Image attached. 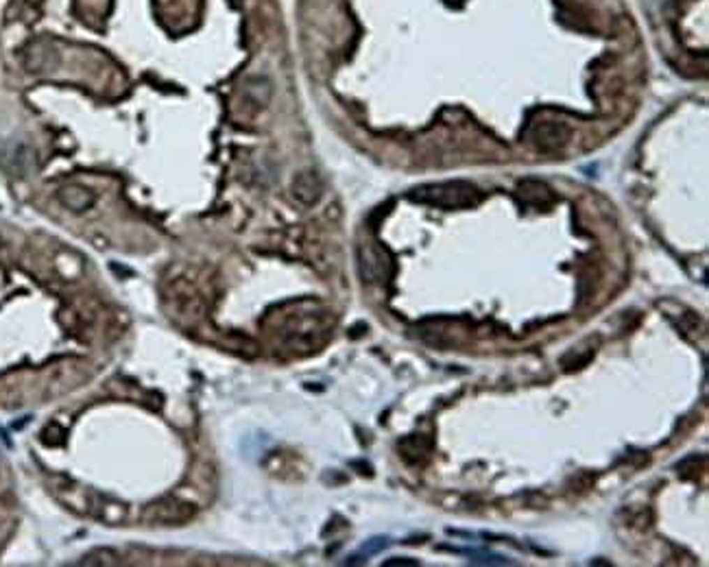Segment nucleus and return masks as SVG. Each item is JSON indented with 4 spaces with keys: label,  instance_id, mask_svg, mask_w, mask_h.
<instances>
[{
    "label": "nucleus",
    "instance_id": "ddd939ff",
    "mask_svg": "<svg viewBox=\"0 0 709 567\" xmlns=\"http://www.w3.org/2000/svg\"><path fill=\"white\" fill-rule=\"evenodd\" d=\"M387 545H389L387 537H373L362 545V554H375V552H380V550H385Z\"/></svg>",
    "mask_w": 709,
    "mask_h": 567
},
{
    "label": "nucleus",
    "instance_id": "f8f14e48",
    "mask_svg": "<svg viewBox=\"0 0 709 567\" xmlns=\"http://www.w3.org/2000/svg\"><path fill=\"white\" fill-rule=\"evenodd\" d=\"M454 552L467 554L470 557V563H474V565H511L513 563L507 557L491 554V552H480V550H454Z\"/></svg>",
    "mask_w": 709,
    "mask_h": 567
},
{
    "label": "nucleus",
    "instance_id": "423d86ee",
    "mask_svg": "<svg viewBox=\"0 0 709 567\" xmlns=\"http://www.w3.org/2000/svg\"><path fill=\"white\" fill-rule=\"evenodd\" d=\"M193 513H195V508L190 504L179 502V500H175V497H166V500L151 504L144 511V517L151 520V522H158V524H179V522H186V520L193 517Z\"/></svg>",
    "mask_w": 709,
    "mask_h": 567
},
{
    "label": "nucleus",
    "instance_id": "6e6552de",
    "mask_svg": "<svg viewBox=\"0 0 709 567\" xmlns=\"http://www.w3.org/2000/svg\"><path fill=\"white\" fill-rule=\"evenodd\" d=\"M57 199L70 212H85L94 205V192L79 183H68L57 192Z\"/></svg>",
    "mask_w": 709,
    "mask_h": 567
},
{
    "label": "nucleus",
    "instance_id": "2eb2a0df",
    "mask_svg": "<svg viewBox=\"0 0 709 567\" xmlns=\"http://www.w3.org/2000/svg\"><path fill=\"white\" fill-rule=\"evenodd\" d=\"M0 247H3V238H0Z\"/></svg>",
    "mask_w": 709,
    "mask_h": 567
},
{
    "label": "nucleus",
    "instance_id": "0eeeda50",
    "mask_svg": "<svg viewBox=\"0 0 709 567\" xmlns=\"http://www.w3.org/2000/svg\"><path fill=\"white\" fill-rule=\"evenodd\" d=\"M292 197L304 205H315L323 197V181L315 170H304L292 179Z\"/></svg>",
    "mask_w": 709,
    "mask_h": 567
},
{
    "label": "nucleus",
    "instance_id": "9b49d317",
    "mask_svg": "<svg viewBox=\"0 0 709 567\" xmlns=\"http://www.w3.org/2000/svg\"><path fill=\"white\" fill-rule=\"evenodd\" d=\"M116 563H118V554L114 552L112 547H94V550H90L88 554H83L77 565H83V567H90V565L105 567V565H116Z\"/></svg>",
    "mask_w": 709,
    "mask_h": 567
},
{
    "label": "nucleus",
    "instance_id": "39448f33",
    "mask_svg": "<svg viewBox=\"0 0 709 567\" xmlns=\"http://www.w3.org/2000/svg\"><path fill=\"white\" fill-rule=\"evenodd\" d=\"M530 142L535 149H539L544 153L561 151L569 142V127L563 123H552V120H544L537 123L530 131Z\"/></svg>",
    "mask_w": 709,
    "mask_h": 567
},
{
    "label": "nucleus",
    "instance_id": "9d476101",
    "mask_svg": "<svg viewBox=\"0 0 709 567\" xmlns=\"http://www.w3.org/2000/svg\"><path fill=\"white\" fill-rule=\"evenodd\" d=\"M245 98L253 107L262 109L271 100V81L264 77H253L245 83Z\"/></svg>",
    "mask_w": 709,
    "mask_h": 567
},
{
    "label": "nucleus",
    "instance_id": "f03ea898",
    "mask_svg": "<svg viewBox=\"0 0 709 567\" xmlns=\"http://www.w3.org/2000/svg\"><path fill=\"white\" fill-rule=\"evenodd\" d=\"M36 166V151L24 142H0V168L13 177H27Z\"/></svg>",
    "mask_w": 709,
    "mask_h": 567
},
{
    "label": "nucleus",
    "instance_id": "f257e3e1",
    "mask_svg": "<svg viewBox=\"0 0 709 567\" xmlns=\"http://www.w3.org/2000/svg\"><path fill=\"white\" fill-rule=\"evenodd\" d=\"M482 190L470 181H439V183H424L412 188L408 192V199L415 203L435 205L441 210H461V208H474L482 201Z\"/></svg>",
    "mask_w": 709,
    "mask_h": 567
},
{
    "label": "nucleus",
    "instance_id": "20e7f679",
    "mask_svg": "<svg viewBox=\"0 0 709 567\" xmlns=\"http://www.w3.org/2000/svg\"><path fill=\"white\" fill-rule=\"evenodd\" d=\"M24 68L33 75L42 73H53L59 66V53L57 48L50 44L48 40H36L24 48Z\"/></svg>",
    "mask_w": 709,
    "mask_h": 567
},
{
    "label": "nucleus",
    "instance_id": "1a4fd4ad",
    "mask_svg": "<svg viewBox=\"0 0 709 567\" xmlns=\"http://www.w3.org/2000/svg\"><path fill=\"white\" fill-rule=\"evenodd\" d=\"M522 201L532 205V208H546L552 201H555V195H552L550 186L542 179H524L520 181V188H517Z\"/></svg>",
    "mask_w": 709,
    "mask_h": 567
},
{
    "label": "nucleus",
    "instance_id": "4468645a",
    "mask_svg": "<svg viewBox=\"0 0 709 567\" xmlns=\"http://www.w3.org/2000/svg\"><path fill=\"white\" fill-rule=\"evenodd\" d=\"M385 567H391V565H408V567H415V565H419L417 561H412V559H402V557H395V559H389L382 563Z\"/></svg>",
    "mask_w": 709,
    "mask_h": 567
},
{
    "label": "nucleus",
    "instance_id": "7ed1b4c3",
    "mask_svg": "<svg viewBox=\"0 0 709 567\" xmlns=\"http://www.w3.org/2000/svg\"><path fill=\"white\" fill-rule=\"evenodd\" d=\"M358 271L365 282H382L391 275V257L375 245H360Z\"/></svg>",
    "mask_w": 709,
    "mask_h": 567
}]
</instances>
